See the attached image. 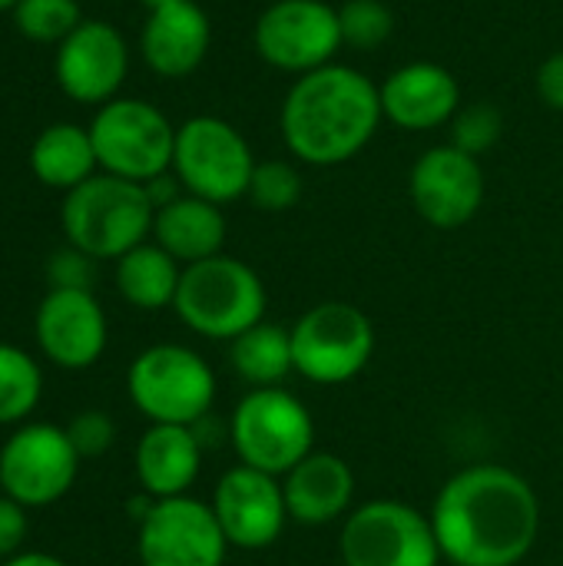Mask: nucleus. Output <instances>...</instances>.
<instances>
[{"label":"nucleus","instance_id":"423d86ee","mask_svg":"<svg viewBox=\"0 0 563 566\" xmlns=\"http://www.w3.org/2000/svg\"><path fill=\"white\" fill-rule=\"evenodd\" d=\"M126 395L149 424H199L216 401L209 361L176 342L143 348L126 375Z\"/></svg>","mask_w":563,"mask_h":566},{"label":"nucleus","instance_id":"a211bd4d","mask_svg":"<svg viewBox=\"0 0 563 566\" xmlns=\"http://www.w3.org/2000/svg\"><path fill=\"white\" fill-rule=\"evenodd\" d=\"M378 93H382L385 119L408 133L448 126L455 113L461 109V86L455 73L428 60L398 66L395 73L385 76Z\"/></svg>","mask_w":563,"mask_h":566},{"label":"nucleus","instance_id":"cd10ccee","mask_svg":"<svg viewBox=\"0 0 563 566\" xmlns=\"http://www.w3.org/2000/svg\"><path fill=\"white\" fill-rule=\"evenodd\" d=\"M338 23L345 46L358 53L378 50L395 33V13L385 0H345L338 7Z\"/></svg>","mask_w":563,"mask_h":566},{"label":"nucleus","instance_id":"4be33fe9","mask_svg":"<svg viewBox=\"0 0 563 566\" xmlns=\"http://www.w3.org/2000/svg\"><path fill=\"white\" fill-rule=\"evenodd\" d=\"M153 242L163 245L183 269L222 255L226 245V216L222 206L183 192L169 206L156 209Z\"/></svg>","mask_w":563,"mask_h":566},{"label":"nucleus","instance_id":"5701e85b","mask_svg":"<svg viewBox=\"0 0 563 566\" xmlns=\"http://www.w3.org/2000/svg\"><path fill=\"white\" fill-rule=\"evenodd\" d=\"M96 169L100 159L93 149L90 126L83 129L76 123H53L30 146V172L37 176V182L60 189L63 196L96 176Z\"/></svg>","mask_w":563,"mask_h":566},{"label":"nucleus","instance_id":"1a4fd4ad","mask_svg":"<svg viewBox=\"0 0 563 566\" xmlns=\"http://www.w3.org/2000/svg\"><path fill=\"white\" fill-rule=\"evenodd\" d=\"M256 156L249 139L219 116H192L176 126L173 176L189 196L226 206L249 192Z\"/></svg>","mask_w":563,"mask_h":566},{"label":"nucleus","instance_id":"7ed1b4c3","mask_svg":"<svg viewBox=\"0 0 563 566\" xmlns=\"http://www.w3.org/2000/svg\"><path fill=\"white\" fill-rule=\"evenodd\" d=\"M156 206L143 182L96 172L63 196L60 226L66 245L96 262H116L153 235Z\"/></svg>","mask_w":563,"mask_h":566},{"label":"nucleus","instance_id":"b1692460","mask_svg":"<svg viewBox=\"0 0 563 566\" xmlns=\"http://www.w3.org/2000/svg\"><path fill=\"white\" fill-rule=\"evenodd\" d=\"M183 265L156 242H143L116 259V292L139 312L173 308Z\"/></svg>","mask_w":563,"mask_h":566},{"label":"nucleus","instance_id":"ddd939ff","mask_svg":"<svg viewBox=\"0 0 563 566\" xmlns=\"http://www.w3.org/2000/svg\"><path fill=\"white\" fill-rule=\"evenodd\" d=\"M136 554L143 566H222L229 541L212 504L183 494L153 501L136 531Z\"/></svg>","mask_w":563,"mask_h":566},{"label":"nucleus","instance_id":"20e7f679","mask_svg":"<svg viewBox=\"0 0 563 566\" xmlns=\"http://www.w3.org/2000/svg\"><path fill=\"white\" fill-rule=\"evenodd\" d=\"M265 305L269 295L259 272L226 252L186 265L173 302L179 322L209 342H236L265 322Z\"/></svg>","mask_w":563,"mask_h":566},{"label":"nucleus","instance_id":"f8f14e48","mask_svg":"<svg viewBox=\"0 0 563 566\" xmlns=\"http://www.w3.org/2000/svg\"><path fill=\"white\" fill-rule=\"evenodd\" d=\"M256 53L282 73L305 76L335 63L345 46L338 7L325 0H275L256 20Z\"/></svg>","mask_w":563,"mask_h":566},{"label":"nucleus","instance_id":"f704fd0d","mask_svg":"<svg viewBox=\"0 0 563 566\" xmlns=\"http://www.w3.org/2000/svg\"><path fill=\"white\" fill-rule=\"evenodd\" d=\"M3 566H70V564H63V560H60V557H53V554H40V551H20L17 557L3 560Z\"/></svg>","mask_w":563,"mask_h":566},{"label":"nucleus","instance_id":"f257e3e1","mask_svg":"<svg viewBox=\"0 0 563 566\" xmlns=\"http://www.w3.org/2000/svg\"><path fill=\"white\" fill-rule=\"evenodd\" d=\"M428 517L451 566L524 564L541 534L534 488L504 464H475L451 474Z\"/></svg>","mask_w":563,"mask_h":566},{"label":"nucleus","instance_id":"f3484780","mask_svg":"<svg viewBox=\"0 0 563 566\" xmlns=\"http://www.w3.org/2000/svg\"><path fill=\"white\" fill-rule=\"evenodd\" d=\"M33 335L46 361L66 371H83L103 358L110 342V325L93 292L50 289L37 305Z\"/></svg>","mask_w":563,"mask_h":566},{"label":"nucleus","instance_id":"bb28decb","mask_svg":"<svg viewBox=\"0 0 563 566\" xmlns=\"http://www.w3.org/2000/svg\"><path fill=\"white\" fill-rule=\"evenodd\" d=\"M10 13L27 40L56 43V46L83 23L76 0H20Z\"/></svg>","mask_w":563,"mask_h":566},{"label":"nucleus","instance_id":"f03ea898","mask_svg":"<svg viewBox=\"0 0 563 566\" xmlns=\"http://www.w3.org/2000/svg\"><path fill=\"white\" fill-rule=\"evenodd\" d=\"M382 93L355 66L329 63L295 76L282 99L279 129L285 149L305 166H342L378 133Z\"/></svg>","mask_w":563,"mask_h":566},{"label":"nucleus","instance_id":"2eb2a0df","mask_svg":"<svg viewBox=\"0 0 563 566\" xmlns=\"http://www.w3.org/2000/svg\"><path fill=\"white\" fill-rule=\"evenodd\" d=\"M129 73V46L123 33L106 20H83L53 56L56 86L86 106H103L116 99Z\"/></svg>","mask_w":563,"mask_h":566},{"label":"nucleus","instance_id":"c9c22d12","mask_svg":"<svg viewBox=\"0 0 563 566\" xmlns=\"http://www.w3.org/2000/svg\"><path fill=\"white\" fill-rule=\"evenodd\" d=\"M163 3H173V0H143L146 10H156V7H163Z\"/></svg>","mask_w":563,"mask_h":566},{"label":"nucleus","instance_id":"39448f33","mask_svg":"<svg viewBox=\"0 0 563 566\" xmlns=\"http://www.w3.org/2000/svg\"><path fill=\"white\" fill-rule=\"evenodd\" d=\"M229 444L239 464L285 478L315 451V421L289 388H252L229 418Z\"/></svg>","mask_w":563,"mask_h":566},{"label":"nucleus","instance_id":"7c9ffc66","mask_svg":"<svg viewBox=\"0 0 563 566\" xmlns=\"http://www.w3.org/2000/svg\"><path fill=\"white\" fill-rule=\"evenodd\" d=\"M66 438L70 444L76 448L80 461H90V458H103L113 441H116V424L106 411H80L70 424H66Z\"/></svg>","mask_w":563,"mask_h":566},{"label":"nucleus","instance_id":"2f4dec72","mask_svg":"<svg viewBox=\"0 0 563 566\" xmlns=\"http://www.w3.org/2000/svg\"><path fill=\"white\" fill-rule=\"evenodd\" d=\"M93 262L86 252L66 245L60 252H53L50 265H46V275H50V289H83V292H93Z\"/></svg>","mask_w":563,"mask_h":566},{"label":"nucleus","instance_id":"a878e982","mask_svg":"<svg viewBox=\"0 0 563 566\" xmlns=\"http://www.w3.org/2000/svg\"><path fill=\"white\" fill-rule=\"evenodd\" d=\"M43 398V371L33 355L0 342V428L23 424Z\"/></svg>","mask_w":563,"mask_h":566},{"label":"nucleus","instance_id":"0eeeda50","mask_svg":"<svg viewBox=\"0 0 563 566\" xmlns=\"http://www.w3.org/2000/svg\"><path fill=\"white\" fill-rule=\"evenodd\" d=\"M100 169L133 182H149L173 169L176 126L169 116L136 96L103 103L90 123Z\"/></svg>","mask_w":563,"mask_h":566},{"label":"nucleus","instance_id":"72a5a7b5","mask_svg":"<svg viewBox=\"0 0 563 566\" xmlns=\"http://www.w3.org/2000/svg\"><path fill=\"white\" fill-rule=\"evenodd\" d=\"M538 93L551 109L563 113V50L551 53L538 70Z\"/></svg>","mask_w":563,"mask_h":566},{"label":"nucleus","instance_id":"9b49d317","mask_svg":"<svg viewBox=\"0 0 563 566\" xmlns=\"http://www.w3.org/2000/svg\"><path fill=\"white\" fill-rule=\"evenodd\" d=\"M76 474L80 454L60 424H20L0 444V494L27 511L50 507L66 497Z\"/></svg>","mask_w":563,"mask_h":566},{"label":"nucleus","instance_id":"c756f323","mask_svg":"<svg viewBox=\"0 0 563 566\" xmlns=\"http://www.w3.org/2000/svg\"><path fill=\"white\" fill-rule=\"evenodd\" d=\"M451 126V146L468 153V156H484L488 149L498 146L504 133V116L491 103H471L455 113Z\"/></svg>","mask_w":563,"mask_h":566},{"label":"nucleus","instance_id":"c85d7f7f","mask_svg":"<svg viewBox=\"0 0 563 566\" xmlns=\"http://www.w3.org/2000/svg\"><path fill=\"white\" fill-rule=\"evenodd\" d=\"M246 199L256 209H262V212H285V209H292L302 199V176L285 159L256 163V172H252Z\"/></svg>","mask_w":563,"mask_h":566},{"label":"nucleus","instance_id":"473e14b6","mask_svg":"<svg viewBox=\"0 0 563 566\" xmlns=\"http://www.w3.org/2000/svg\"><path fill=\"white\" fill-rule=\"evenodd\" d=\"M27 507H20L17 501H10L7 494H0V560H10L20 554L23 541H27Z\"/></svg>","mask_w":563,"mask_h":566},{"label":"nucleus","instance_id":"412c9836","mask_svg":"<svg viewBox=\"0 0 563 566\" xmlns=\"http://www.w3.org/2000/svg\"><path fill=\"white\" fill-rule=\"evenodd\" d=\"M202 441L186 424H149L136 441L133 468L143 494L169 501L189 494L202 471Z\"/></svg>","mask_w":563,"mask_h":566},{"label":"nucleus","instance_id":"6ab92c4d","mask_svg":"<svg viewBox=\"0 0 563 566\" xmlns=\"http://www.w3.org/2000/svg\"><path fill=\"white\" fill-rule=\"evenodd\" d=\"M209 46H212V23L196 0H173L146 13L139 33V53L156 76L183 80L196 73Z\"/></svg>","mask_w":563,"mask_h":566},{"label":"nucleus","instance_id":"dca6fc26","mask_svg":"<svg viewBox=\"0 0 563 566\" xmlns=\"http://www.w3.org/2000/svg\"><path fill=\"white\" fill-rule=\"evenodd\" d=\"M212 514H216L229 547L265 551L282 537V531L289 524L282 481L265 471L236 464L216 484Z\"/></svg>","mask_w":563,"mask_h":566},{"label":"nucleus","instance_id":"e433bc0d","mask_svg":"<svg viewBox=\"0 0 563 566\" xmlns=\"http://www.w3.org/2000/svg\"><path fill=\"white\" fill-rule=\"evenodd\" d=\"M17 3H20V0H0V13H3V10H13Z\"/></svg>","mask_w":563,"mask_h":566},{"label":"nucleus","instance_id":"aec40b11","mask_svg":"<svg viewBox=\"0 0 563 566\" xmlns=\"http://www.w3.org/2000/svg\"><path fill=\"white\" fill-rule=\"evenodd\" d=\"M289 521L302 527H325L352 514L355 474L348 461L332 451H312L282 478Z\"/></svg>","mask_w":563,"mask_h":566},{"label":"nucleus","instance_id":"9d476101","mask_svg":"<svg viewBox=\"0 0 563 566\" xmlns=\"http://www.w3.org/2000/svg\"><path fill=\"white\" fill-rule=\"evenodd\" d=\"M345 566H438L441 547L431 517L402 501H368L355 507L338 537Z\"/></svg>","mask_w":563,"mask_h":566},{"label":"nucleus","instance_id":"393cba45","mask_svg":"<svg viewBox=\"0 0 563 566\" xmlns=\"http://www.w3.org/2000/svg\"><path fill=\"white\" fill-rule=\"evenodd\" d=\"M229 365L249 388H279L292 371V328L259 322L229 342Z\"/></svg>","mask_w":563,"mask_h":566},{"label":"nucleus","instance_id":"6e6552de","mask_svg":"<svg viewBox=\"0 0 563 566\" xmlns=\"http://www.w3.org/2000/svg\"><path fill=\"white\" fill-rule=\"evenodd\" d=\"M375 355L372 318L348 302H319L292 325V365L312 385H345Z\"/></svg>","mask_w":563,"mask_h":566},{"label":"nucleus","instance_id":"4468645a","mask_svg":"<svg viewBox=\"0 0 563 566\" xmlns=\"http://www.w3.org/2000/svg\"><path fill=\"white\" fill-rule=\"evenodd\" d=\"M415 212L435 229L468 226L484 202V169L478 156L455 149L451 143L431 146L418 156L408 176Z\"/></svg>","mask_w":563,"mask_h":566}]
</instances>
